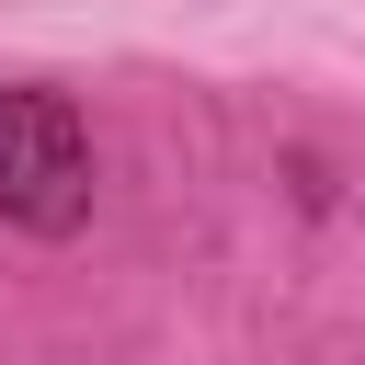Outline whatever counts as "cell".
Returning a JSON list of instances; mask_svg holds the SVG:
<instances>
[{
    "label": "cell",
    "instance_id": "obj_1",
    "mask_svg": "<svg viewBox=\"0 0 365 365\" xmlns=\"http://www.w3.org/2000/svg\"><path fill=\"white\" fill-rule=\"evenodd\" d=\"M0 217L23 240L91 228V125L46 80H0Z\"/></svg>",
    "mask_w": 365,
    "mask_h": 365
}]
</instances>
